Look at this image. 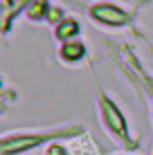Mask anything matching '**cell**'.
<instances>
[{
	"label": "cell",
	"mask_w": 153,
	"mask_h": 155,
	"mask_svg": "<svg viewBox=\"0 0 153 155\" xmlns=\"http://www.w3.org/2000/svg\"><path fill=\"white\" fill-rule=\"evenodd\" d=\"M99 113H101V121L104 128L113 135V140L122 142L124 146H135V142L131 140V133H128V124H126L122 110L115 106V101L108 97L104 90H99Z\"/></svg>",
	"instance_id": "obj_2"
},
{
	"label": "cell",
	"mask_w": 153,
	"mask_h": 155,
	"mask_svg": "<svg viewBox=\"0 0 153 155\" xmlns=\"http://www.w3.org/2000/svg\"><path fill=\"white\" fill-rule=\"evenodd\" d=\"M81 126H72V128H50V130H38V133H16V135H5L2 137V151L5 155H16V153H25L34 146H41L47 140H59V137H70L75 133H81Z\"/></svg>",
	"instance_id": "obj_1"
}]
</instances>
